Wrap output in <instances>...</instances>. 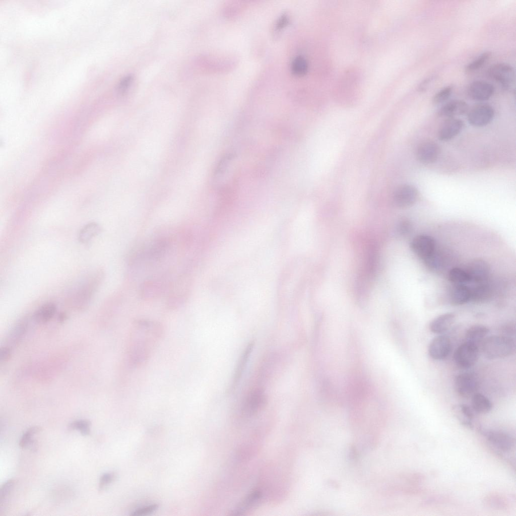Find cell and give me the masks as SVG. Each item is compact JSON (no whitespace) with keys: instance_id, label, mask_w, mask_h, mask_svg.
<instances>
[{"instance_id":"1","label":"cell","mask_w":516,"mask_h":516,"mask_svg":"<svg viewBox=\"0 0 516 516\" xmlns=\"http://www.w3.org/2000/svg\"><path fill=\"white\" fill-rule=\"evenodd\" d=\"M164 333L163 325L147 318L135 320L130 328L125 347L128 366L139 368L146 364Z\"/></svg>"},{"instance_id":"2","label":"cell","mask_w":516,"mask_h":516,"mask_svg":"<svg viewBox=\"0 0 516 516\" xmlns=\"http://www.w3.org/2000/svg\"><path fill=\"white\" fill-rule=\"evenodd\" d=\"M515 345L511 337L503 335L487 337L481 343L484 356L489 360L501 359L511 355L515 351Z\"/></svg>"},{"instance_id":"3","label":"cell","mask_w":516,"mask_h":516,"mask_svg":"<svg viewBox=\"0 0 516 516\" xmlns=\"http://www.w3.org/2000/svg\"><path fill=\"white\" fill-rule=\"evenodd\" d=\"M487 75L505 90H511L514 84L515 71L508 63L501 62L491 66L487 70Z\"/></svg>"},{"instance_id":"4","label":"cell","mask_w":516,"mask_h":516,"mask_svg":"<svg viewBox=\"0 0 516 516\" xmlns=\"http://www.w3.org/2000/svg\"><path fill=\"white\" fill-rule=\"evenodd\" d=\"M479 356V346L466 341L461 344L455 350L454 360L460 367L468 368L473 366L478 361Z\"/></svg>"},{"instance_id":"5","label":"cell","mask_w":516,"mask_h":516,"mask_svg":"<svg viewBox=\"0 0 516 516\" xmlns=\"http://www.w3.org/2000/svg\"><path fill=\"white\" fill-rule=\"evenodd\" d=\"M454 389L457 394L465 398L472 397L478 389V380L475 374L464 372L458 374L454 379Z\"/></svg>"},{"instance_id":"6","label":"cell","mask_w":516,"mask_h":516,"mask_svg":"<svg viewBox=\"0 0 516 516\" xmlns=\"http://www.w3.org/2000/svg\"><path fill=\"white\" fill-rule=\"evenodd\" d=\"M467 119L469 123L476 127L484 126L493 120L495 112L493 108L487 104H480L468 110Z\"/></svg>"},{"instance_id":"7","label":"cell","mask_w":516,"mask_h":516,"mask_svg":"<svg viewBox=\"0 0 516 516\" xmlns=\"http://www.w3.org/2000/svg\"><path fill=\"white\" fill-rule=\"evenodd\" d=\"M418 198V190L415 186L409 184H404L395 190L393 201L396 206L400 208H407L412 206Z\"/></svg>"},{"instance_id":"8","label":"cell","mask_w":516,"mask_h":516,"mask_svg":"<svg viewBox=\"0 0 516 516\" xmlns=\"http://www.w3.org/2000/svg\"><path fill=\"white\" fill-rule=\"evenodd\" d=\"M410 247L414 253L424 260L435 252V243L430 236L421 234L413 238Z\"/></svg>"},{"instance_id":"9","label":"cell","mask_w":516,"mask_h":516,"mask_svg":"<svg viewBox=\"0 0 516 516\" xmlns=\"http://www.w3.org/2000/svg\"><path fill=\"white\" fill-rule=\"evenodd\" d=\"M470 282L477 283L485 282L489 277L490 268L489 264L482 259H475L467 265L466 269Z\"/></svg>"},{"instance_id":"10","label":"cell","mask_w":516,"mask_h":516,"mask_svg":"<svg viewBox=\"0 0 516 516\" xmlns=\"http://www.w3.org/2000/svg\"><path fill=\"white\" fill-rule=\"evenodd\" d=\"M267 397L263 390L254 389L248 393L244 400L242 411L247 415H252L260 411L266 405Z\"/></svg>"},{"instance_id":"11","label":"cell","mask_w":516,"mask_h":516,"mask_svg":"<svg viewBox=\"0 0 516 516\" xmlns=\"http://www.w3.org/2000/svg\"><path fill=\"white\" fill-rule=\"evenodd\" d=\"M440 152L439 145L432 141H425L420 143L416 150L417 159L424 164L435 162Z\"/></svg>"},{"instance_id":"12","label":"cell","mask_w":516,"mask_h":516,"mask_svg":"<svg viewBox=\"0 0 516 516\" xmlns=\"http://www.w3.org/2000/svg\"><path fill=\"white\" fill-rule=\"evenodd\" d=\"M494 91V87L491 84L481 80L472 82L467 89L469 97L471 99L477 101L488 100L492 96Z\"/></svg>"},{"instance_id":"13","label":"cell","mask_w":516,"mask_h":516,"mask_svg":"<svg viewBox=\"0 0 516 516\" xmlns=\"http://www.w3.org/2000/svg\"><path fill=\"white\" fill-rule=\"evenodd\" d=\"M451 342L448 337L440 335L434 337L428 346V354L434 360L445 358L451 351Z\"/></svg>"},{"instance_id":"14","label":"cell","mask_w":516,"mask_h":516,"mask_svg":"<svg viewBox=\"0 0 516 516\" xmlns=\"http://www.w3.org/2000/svg\"><path fill=\"white\" fill-rule=\"evenodd\" d=\"M464 122L456 117L448 118L439 127L437 132L438 139L441 141L451 140L463 130Z\"/></svg>"},{"instance_id":"15","label":"cell","mask_w":516,"mask_h":516,"mask_svg":"<svg viewBox=\"0 0 516 516\" xmlns=\"http://www.w3.org/2000/svg\"><path fill=\"white\" fill-rule=\"evenodd\" d=\"M469 110L467 103L461 100H453L442 106L437 112L440 117L452 118L466 114Z\"/></svg>"},{"instance_id":"16","label":"cell","mask_w":516,"mask_h":516,"mask_svg":"<svg viewBox=\"0 0 516 516\" xmlns=\"http://www.w3.org/2000/svg\"><path fill=\"white\" fill-rule=\"evenodd\" d=\"M485 436L491 443L503 452L509 451L513 446V439L504 432L491 430L486 432Z\"/></svg>"},{"instance_id":"17","label":"cell","mask_w":516,"mask_h":516,"mask_svg":"<svg viewBox=\"0 0 516 516\" xmlns=\"http://www.w3.org/2000/svg\"><path fill=\"white\" fill-rule=\"evenodd\" d=\"M169 246L170 241L167 238H158L144 249L143 255L151 260H158L163 256Z\"/></svg>"},{"instance_id":"18","label":"cell","mask_w":516,"mask_h":516,"mask_svg":"<svg viewBox=\"0 0 516 516\" xmlns=\"http://www.w3.org/2000/svg\"><path fill=\"white\" fill-rule=\"evenodd\" d=\"M188 281L186 280L183 286L178 285L172 290L168 297L167 304L170 309H175L182 306L186 301L189 295Z\"/></svg>"},{"instance_id":"19","label":"cell","mask_w":516,"mask_h":516,"mask_svg":"<svg viewBox=\"0 0 516 516\" xmlns=\"http://www.w3.org/2000/svg\"><path fill=\"white\" fill-rule=\"evenodd\" d=\"M455 314L446 312L434 318L429 324L430 331L434 334H442L447 331L453 324Z\"/></svg>"},{"instance_id":"20","label":"cell","mask_w":516,"mask_h":516,"mask_svg":"<svg viewBox=\"0 0 516 516\" xmlns=\"http://www.w3.org/2000/svg\"><path fill=\"white\" fill-rule=\"evenodd\" d=\"M470 288L465 284H455L450 293L451 303L455 305H463L470 301Z\"/></svg>"},{"instance_id":"21","label":"cell","mask_w":516,"mask_h":516,"mask_svg":"<svg viewBox=\"0 0 516 516\" xmlns=\"http://www.w3.org/2000/svg\"><path fill=\"white\" fill-rule=\"evenodd\" d=\"M489 330L485 326L476 324L469 327L466 332V341L470 342L479 346L486 337Z\"/></svg>"},{"instance_id":"22","label":"cell","mask_w":516,"mask_h":516,"mask_svg":"<svg viewBox=\"0 0 516 516\" xmlns=\"http://www.w3.org/2000/svg\"><path fill=\"white\" fill-rule=\"evenodd\" d=\"M470 301L477 303L486 301L491 295L490 286L484 283H478L474 287L470 288Z\"/></svg>"},{"instance_id":"23","label":"cell","mask_w":516,"mask_h":516,"mask_svg":"<svg viewBox=\"0 0 516 516\" xmlns=\"http://www.w3.org/2000/svg\"><path fill=\"white\" fill-rule=\"evenodd\" d=\"M56 308L52 302H47L40 306L35 312L34 319L39 324L49 321L54 315Z\"/></svg>"},{"instance_id":"24","label":"cell","mask_w":516,"mask_h":516,"mask_svg":"<svg viewBox=\"0 0 516 516\" xmlns=\"http://www.w3.org/2000/svg\"><path fill=\"white\" fill-rule=\"evenodd\" d=\"M472 397V408L475 412L486 414L490 411L492 404L488 398L480 393H475Z\"/></svg>"},{"instance_id":"25","label":"cell","mask_w":516,"mask_h":516,"mask_svg":"<svg viewBox=\"0 0 516 516\" xmlns=\"http://www.w3.org/2000/svg\"><path fill=\"white\" fill-rule=\"evenodd\" d=\"M253 345V342L249 343L243 352L242 354H241L235 371L232 383L233 387L237 384L240 379L241 374L251 353Z\"/></svg>"},{"instance_id":"26","label":"cell","mask_w":516,"mask_h":516,"mask_svg":"<svg viewBox=\"0 0 516 516\" xmlns=\"http://www.w3.org/2000/svg\"><path fill=\"white\" fill-rule=\"evenodd\" d=\"M101 231L100 226L94 222L90 223L84 226L80 230L79 239L82 243L89 241L93 237Z\"/></svg>"},{"instance_id":"27","label":"cell","mask_w":516,"mask_h":516,"mask_svg":"<svg viewBox=\"0 0 516 516\" xmlns=\"http://www.w3.org/2000/svg\"><path fill=\"white\" fill-rule=\"evenodd\" d=\"M448 279L454 284H466L470 282L469 277L466 271L460 268L455 267L450 270Z\"/></svg>"},{"instance_id":"28","label":"cell","mask_w":516,"mask_h":516,"mask_svg":"<svg viewBox=\"0 0 516 516\" xmlns=\"http://www.w3.org/2000/svg\"><path fill=\"white\" fill-rule=\"evenodd\" d=\"M491 53L489 51L483 52L474 60L469 63L465 67L467 73H472L481 68L489 59Z\"/></svg>"},{"instance_id":"29","label":"cell","mask_w":516,"mask_h":516,"mask_svg":"<svg viewBox=\"0 0 516 516\" xmlns=\"http://www.w3.org/2000/svg\"><path fill=\"white\" fill-rule=\"evenodd\" d=\"M308 63L306 60L301 56H296L291 63L293 73L297 75H303L307 71Z\"/></svg>"},{"instance_id":"30","label":"cell","mask_w":516,"mask_h":516,"mask_svg":"<svg viewBox=\"0 0 516 516\" xmlns=\"http://www.w3.org/2000/svg\"><path fill=\"white\" fill-rule=\"evenodd\" d=\"M41 430L40 426H33L29 428L23 435L20 442L19 445L23 448L33 444V437L34 435L38 433Z\"/></svg>"},{"instance_id":"31","label":"cell","mask_w":516,"mask_h":516,"mask_svg":"<svg viewBox=\"0 0 516 516\" xmlns=\"http://www.w3.org/2000/svg\"><path fill=\"white\" fill-rule=\"evenodd\" d=\"M453 90V87L451 85L446 86L441 89L433 96V103L437 105L445 101L451 95Z\"/></svg>"},{"instance_id":"32","label":"cell","mask_w":516,"mask_h":516,"mask_svg":"<svg viewBox=\"0 0 516 516\" xmlns=\"http://www.w3.org/2000/svg\"><path fill=\"white\" fill-rule=\"evenodd\" d=\"M91 422L89 420H82L75 421L69 425L68 429L79 430L83 435H88L90 432Z\"/></svg>"},{"instance_id":"33","label":"cell","mask_w":516,"mask_h":516,"mask_svg":"<svg viewBox=\"0 0 516 516\" xmlns=\"http://www.w3.org/2000/svg\"><path fill=\"white\" fill-rule=\"evenodd\" d=\"M454 411L457 414L463 416L466 421H470L474 418L475 411L472 407L464 404L456 405L453 407Z\"/></svg>"},{"instance_id":"34","label":"cell","mask_w":516,"mask_h":516,"mask_svg":"<svg viewBox=\"0 0 516 516\" xmlns=\"http://www.w3.org/2000/svg\"><path fill=\"white\" fill-rule=\"evenodd\" d=\"M424 261L427 266L432 270H437L442 267L443 261L441 256L435 252Z\"/></svg>"},{"instance_id":"35","label":"cell","mask_w":516,"mask_h":516,"mask_svg":"<svg viewBox=\"0 0 516 516\" xmlns=\"http://www.w3.org/2000/svg\"><path fill=\"white\" fill-rule=\"evenodd\" d=\"M485 500L486 503L488 506L495 508H503L506 506L505 500L501 497L497 495H490L488 496Z\"/></svg>"},{"instance_id":"36","label":"cell","mask_w":516,"mask_h":516,"mask_svg":"<svg viewBox=\"0 0 516 516\" xmlns=\"http://www.w3.org/2000/svg\"><path fill=\"white\" fill-rule=\"evenodd\" d=\"M15 485V480L11 479L5 483L0 489V503H2L10 495Z\"/></svg>"},{"instance_id":"37","label":"cell","mask_w":516,"mask_h":516,"mask_svg":"<svg viewBox=\"0 0 516 516\" xmlns=\"http://www.w3.org/2000/svg\"><path fill=\"white\" fill-rule=\"evenodd\" d=\"M116 474L113 472L105 473L100 477L99 483V491L103 490L115 479Z\"/></svg>"},{"instance_id":"38","label":"cell","mask_w":516,"mask_h":516,"mask_svg":"<svg viewBox=\"0 0 516 516\" xmlns=\"http://www.w3.org/2000/svg\"><path fill=\"white\" fill-rule=\"evenodd\" d=\"M158 505L156 504L141 508L134 511L132 515L142 516L150 514L157 509Z\"/></svg>"},{"instance_id":"39","label":"cell","mask_w":516,"mask_h":516,"mask_svg":"<svg viewBox=\"0 0 516 516\" xmlns=\"http://www.w3.org/2000/svg\"><path fill=\"white\" fill-rule=\"evenodd\" d=\"M411 223L407 219L402 220L398 225V231L402 235H406L409 233L411 230Z\"/></svg>"},{"instance_id":"40","label":"cell","mask_w":516,"mask_h":516,"mask_svg":"<svg viewBox=\"0 0 516 516\" xmlns=\"http://www.w3.org/2000/svg\"><path fill=\"white\" fill-rule=\"evenodd\" d=\"M435 77L431 76L423 81L418 87V90L420 92H425L431 86L434 81Z\"/></svg>"},{"instance_id":"41","label":"cell","mask_w":516,"mask_h":516,"mask_svg":"<svg viewBox=\"0 0 516 516\" xmlns=\"http://www.w3.org/2000/svg\"><path fill=\"white\" fill-rule=\"evenodd\" d=\"M11 357V351L9 348L4 346L0 349V360L5 362L10 360Z\"/></svg>"},{"instance_id":"42","label":"cell","mask_w":516,"mask_h":516,"mask_svg":"<svg viewBox=\"0 0 516 516\" xmlns=\"http://www.w3.org/2000/svg\"><path fill=\"white\" fill-rule=\"evenodd\" d=\"M66 319V315L62 313L58 316V320L59 322H63Z\"/></svg>"}]
</instances>
